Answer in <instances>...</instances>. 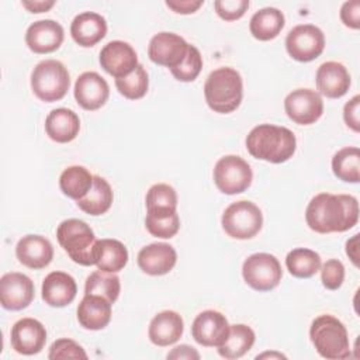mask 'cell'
I'll list each match as a JSON object with an SVG mask.
<instances>
[{
  "instance_id": "cell-13",
  "label": "cell",
  "mask_w": 360,
  "mask_h": 360,
  "mask_svg": "<svg viewBox=\"0 0 360 360\" xmlns=\"http://www.w3.org/2000/svg\"><path fill=\"white\" fill-rule=\"evenodd\" d=\"M229 323L218 311L207 309L200 312L191 325L194 340L205 347H219L228 338Z\"/></svg>"
},
{
  "instance_id": "cell-19",
  "label": "cell",
  "mask_w": 360,
  "mask_h": 360,
  "mask_svg": "<svg viewBox=\"0 0 360 360\" xmlns=\"http://www.w3.org/2000/svg\"><path fill=\"white\" fill-rule=\"evenodd\" d=\"M136 262L143 273L149 276H163L174 267L177 253L169 243H150L139 250Z\"/></svg>"
},
{
  "instance_id": "cell-2",
  "label": "cell",
  "mask_w": 360,
  "mask_h": 360,
  "mask_svg": "<svg viewBox=\"0 0 360 360\" xmlns=\"http://www.w3.org/2000/svg\"><path fill=\"white\" fill-rule=\"evenodd\" d=\"M248 152L270 163L287 162L297 149V139L291 129L273 124H260L246 136Z\"/></svg>"
},
{
  "instance_id": "cell-5",
  "label": "cell",
  "mask_w": 360,
  "mask_h": 360,
  "mask_svg": "<svg viewBox=\"0 0 360 360\" xmlns=\"http://www.w3.org/2000/svg\"><path fill=\"white\" fill-rule=\"evenodd\" d=\"M56 238L68 256L77 264H96V235L93 229L82 219L70 218L58 225Z\"/></svg>"
},
{
  "instance_id": "cell-48",
  "label": "cell",
  "mask_w": 360,
  "mask_h": 360,
  "mask_svg": "<svg viewBox=\"0 0 360 360\" xmlns=\"http://www.w3.org/2000/svg\"><path fill=\"white\" fill-rule=\"evenodd\" d=\"M266 357H276V359H285V356L284 354H281V353H276V352H271V353H269V352H266V353H262V354H259V356H256V359L259 360V359H266Z\"/></svg>"
},
{
  "instance_id": "cell-44",
  "label": "cell",
  "mask_w": 360,
  "mask_h": 360,
  "mask_svg": "<svg viewBox=\"0 0 360 360\" xmlns=\"http://www.w3.org/2000/svg\"><path fill=\"white\" fill-rule=\"evenodd\" d=\"M202 4L204 0H166V6L177 14H193Z\"/></svg>"
},
{
  "instance_id": "cell-7",
  "label": "cell",
  "mask_w": 360,
  "mask_h": 360,
  "mask_svg": "<svg viewBox=\"0 0 360 360\" xmlns=\"http://www.w3.org/2000/svg\"><path fill=\"white\" fill-rule=\"evenodd\" d=\"M221 222L228 236L233 239H250L262 229L263 214L255 202L240 200L225 208Z\"/></svg>"
},
{
  "instance_id": "cell-20",
  "label": "cell",
  "mask_w": 360,
  "mask_h": 360,
  "mask_svg": "<svg viewBox=\"0 0 360 360\" xmlns=\"http://www.w3.org/2000/svg\"><path fill=\"white\" fill-rule=\"evenodd\" d=\"M15 256L28 269H44L53 259L52 243L41 235H25L15 246Z\"/></svg>"
},
{
  "instance_id": "cell-39",
  "label": "cell",
  "mask_w": 360,
  "mask_h": 360,
  "mask_svg": "<svg viewBox=\"0 0 360 360\" xmlns=\"http://www.w3.org/2000/svg\"><path fill=\"white\" fill-rule=\"evenodd\" d=\"M48 357L51 360H56V359H83V360H86L87 359V353L75 340L62 338V339L55 340L51 345Z\"/></svg>"
},
{
  "instance_id": "cell-45",
  "label": "cell",
  "mask_w": 360,
  "mask_h": 360,
  "mask_svg": "<svg viewBox=\"0 0 360 360\" xmlns=\"http://www.w3.org/2000/svg\"><path fill=\"white\" fill-rule=\"evenodd\" d=\"M167 359H191V360L195 359V360H198L200 353L188 345H180L167 353Z\"/></svg>"
},
{
  "instance_id": "cell-46",
  "label": "cell",
  "mask_w": 360,
  "mask_h": 360,
  "mask_svg": "<svg viewBox=\"0 0 360 360\" xmlns=\"http://www.w3.org/2000/svg\"><path fill=\"white\" fill-rule=\"evenodd\" d=\"M21 4L31 13H44L55 6L53 0H22Z\"/></svg>"
},
{
  "instance_id": "cell-24",
  "label": "cell",
  "mask_w": 360,
  "mask_h": 360,
  "mask_svg": "<svg viewBox=\"0 0 360 360\" xmlns=\"http://www.w3.org/2000/svg\"><path fill=\"white\" fill-rule=\"evenodd\" d=\"M184 329V322L176 311H162L155 315L149 323L148 336L156 346L165 347L176 343Z\"/></svg>"
},
{
  "instance_id": "cell-41",
  "label": "cell",
  "mask_w": 360,
  "mask_h": 360,
  "mask_svg": "<svg viewBox=\"0 0 360 360\" xmlns=\"http://www.w3.org/2000/svg\"><path fill=\"white\" fill-rule=\"evenodd\" d=\"M217 14L225 21L239 20L249 8V0H217L214 1Z\"/></svg>"
},
{
  "instance_id": "cell-40",
  "label": "cell",
  "mask_w": 360,
  "mask_h": 360,
  "mask_svg": "<svg viewBox=\"0 0 360 360\" xmlns=\"http://www.w3.org/2000/svg\"><path fill=\"white\" fill-rule=\"evenodd\" d=\"M321 280L325 288L338 290L345 280V266L338 259H329L321 266Z\"/></svg>"
},
{
  "instance_id": "cell-16",
  "label": "cell",
  "mask_w": 360,
  "mask_h": 360,
  "mask_svg": "<svg viewBox=\"0 0 360 360\" xmlns=\"http://www.w3.org/2000/svg\"><path fill=\"white\" fill-rule=\"evenodd\" d=\"M11 347L25 356L39 353L46 342L45 326L34 318H22L11 328Z\"/></svg>"
},
{
  "instance_id": "cell-35",
  "label": "cell",
  "mask_w": 360,
  "mask_h": 360,
  "mask_svg": "<svg viewBox=\"0 0 360 360\" xmlns=\"http://www.w3.org/2000/svg\"><path fill=\"white\" fill-rule=\"evenodd\" d=\"M120 291H121V283H120V277L115 273L97 270V271H93L86 278L84 294L100 295L108 300L111 304H114L120 295Z\"/></svg>"
},
{
  "instance_id": "cell-30",
  "label": "cell",
  "mask_w": 360,
  "mask_h": 360,
  "mask_svg": "<svg viewBox=\"0 0 360 360\" xmlns=\"http://www.w3.org/2000/svg\"><path fill=\"white\" fill-rule=\"evenodd\" d=\"M255 343V332L250 326L243 323L229 325V333L226 340L218 347L221 357L226 360H235L245 356Z\"/></svg>"
},
{
  "instance_id": "cell-1",
  "label": "cell",
  "mask_w": 360,
  "mask_h": 360,
  "mask_svg": "<svg viewBox=\"0 0 360 360\" xmlns=\"http://www.w3.org/2000/svg\"><path fill=\"white\" fill-rule=\"evenodd\" d=\"M305 219L318 233L349 231L359 221L357 198L349 194L319 193L309 201Z\"/></svg>"
},
{
  "instance_id": "cell-10",
  "label": "cell",
  "mask_w": 360,
  "mask_h": 360,
  "mask_svg": "<svg viewBox=\"0 0 360 360\" xmlns=\"http://www.w3.org/2000/svg\"><path fill=\"white\" fill-rule=\"evenodd\" d=\"M325 48V35L314 24L295 25L285 38L288 55L298 62H311L316 59Z\"/></svg>"
},
{
  "instance_id": "cell-11",
  "label": "cell",
  "mask_w": 360,
  "mask_h": 360,
  "mask_svg": "<svg viewBox=\"0 0 360 360\" xmlns=\"http://www.w3.org/2000/svg\"><path fill=\"white\" fill-rule=\"evenodd\" d=\"M190 44L174 32H159L152 37L148 45L149 59L160 66H166L170 70L183 63L187 56Z\"/></svg>"
},
{
  "instance_id": "cell-43",
  "label": "cell",
  "mask_w": 360,
  "mask_h": 360,
  "mask_svg": "<svg viewBox=\"0 0 360 360\" xmlns=\"http://www.w3.org/2000/svg\"><path fill=\"white\" fill-rule=\"evenodd\" d=\"M359 110H360V96L356 94L352 97L343 107V120L346 125L354 131H360V117H359Z\"/></svg>"
},
{
  "instance_id": "cell-42",
  "label": "cell",
  "mask_w": 360,
  "mask_h": 360,
  "mask_svg": "<svg viewBox=\"0 0 360 360\" xmlns=\"http://www.w3.org/2000/svg\"><path fill=\"white\" fill-rule=\"evenodd\" d=\"M340 20L342 22L353 30H359L360 27V1H346L340 8Z\"/></svg>"
},
{
  "instance_id": "cell-29",
  "label": "cell",
  "mask_w": 360,
  "mask_h": 360,
  "mask_svg": "<svg viewBox=\"0 0 360 360\" xmlns=\"http://www.w3.org/2000/svg\"><path fill=\"white\" fill-rule=\"evenodd\" d=\"M112 200L114 194L108 181L100 176H94L90 191L83 198L77 200L76 204L83 212L96 217L105 214L110 210Z\"/></svg>"
},
{
  "instance_id": "cell-15",
  "label": "cell",
  "mask_w": 360,
  "mask_h": 360,
  "mask_svg": "<svg viewBox=\"0 0 360 360\" xmlns=\"http://www.w3.org/2000/svg\"><path fill=\"white\" fill-rule=\"evenodd\" d=\"M100 65L108 75L121 79L132 73L139 63L132 45L117 39L103 46L100 51Z\"/></svg>"
},
{
  "instance_id": "cell-38",
  "label": "cell",
  "mask_w": 360,
  "mask_h": 360,
  "mask_svg": "<svg viewBox=\"0 0 360 360\" xmlns=\"http://www.w3.org/2000/svg\"><path fill=\"white\" fill-rule=\"evenodd\" d=\"M201 69H202L201 53L194 45H190L187 56L183 60V63L172 69L170 72L174 76V79L179 82H193L200 75Z\"/></svg>"
},
{
  "instance_id": "cell-3",
  "label": "cell",
  "mask_w": 360,
  "mask_h": 360,
  "mask_svg": "<svg viewBox=\"0 0 360 360\" xmlns=\"http://www.w3.org/2000/svg\"><path fill=\"white\" fill-rule=\"evenodd\" d=\"M208 107L219 114L235 111L243 97V83L238 70L224 66L212 70L204 84Z\"/></svg>"
},
{
  "instance_id": "cell-28",
  "label": "cell",
  "mask_w": 360,
  "mask_h": 360,
  "mask_svg": "<svg viewBox=\"0 0 360 360\" xmlns=\"http://www.w3.org/2000/svg\"><path fill=\"white\" fill-rule=\"evenodd\" d=\"M284 14L276 7H264L256 11L249 22L250 34L259 41L274 39L284 28Z\"/></svg>"
},
{
  "instance_id": "cell-6",
  "label": "cell",
  "mask_w": 360,
  "mask_h": 360,
  "mask_svg": "<svg viewBox=\"0 0 360 360\" xmlns=\"http://www.w3.org/2000/svg\"><path fill=\"white\" fill-rule=\"evenodd\" d=\"M70 87V76L65 65L56 59L39 62L31 73L32 93L42 101L62 100Z\"/></svg>"
},
{
  "instance_id": "cell-12",
  "label": "cell",
  "mask_w": 360,
  "mask_h": 360,
  "mask_svg": "<svg viewBox=\"0 0 360 360\" xmlns=\"http://www.w3.org/2000/svg\"><path fill=\"white\" fill-rule=\"evenodd\" d=\"M285 114L300 125L316 122L323 112V101L318 91L311 89L292 90L284 100Z\"/></svg>"
},
{
  "instance_id": "cell-22",
  "label": "cell",
  "mask_w": 360,
  "mask_h": 360,
  "mask_svg": "<svg viewBox=\"0 0 360 360\" xmlns=\"http://www.w3.org/2000/svg\"><path fill=\"white\" fill-rule=\"evenodd\" d=\"M42 300L49 307L62 308L69 305L77 292L75 278L65 271H52L42 281Z\"/></svg>"
},
{
  "instance_id": "cell-27",
  "label": "cell",
  "mask_w": 360,
  "mask_h": 360,
  "mask_svg": "<svg viewBox=\"0 0 360 360\" xmlns=\"http://www.w3.org/2000/svg\"><path fill=\"white\" fill-rule=\"evenodd\" d=\"M96 266L101 271L118 273L128 263V250L117 239H100L96 242Z\"/></svg>"
},
{
  "instance_id": "cell-17",
  "label": "cell",
  "mask_w": 360,
  "mask_h": 360,
  "mask_svg": "<svg viewBox=\"0 0 360 360\" xmlns=\"http://www.w3.org/2000/svg\"><path fill=\"white\" fill-rule=\"evenodd\" d=\"M73 94L82 108L94 111L101 108L108 100L110 87L97 72H84L76 79Z\"/></svg>"
},
{
  "instance_id": "cell-18",
  "label": "cell",
  "mask_w": 360,
  "mask_h": 360,
  "mask_svg": "<svg viewBox=\"0 0 360 360\" xmlns=\"http://www.w3.org/2000/svg\"><path fill=\"white\" fill-rule=\"evenodd\" d=\"M65 38L63 28L53 20H39L32 22L25 32V44L35 53H49L56 51Z\"/></svg>"
},
{
  "instance_id": "cell-25",
  "label": "cell",
  "mask_w": 360,
  "mask_h": 360,
  "mask_svg": "<svg viewBox=\"0 0 360 360\" xmlns=\"http://www.w3.org/2000/svg\"><path fill=\"white\" fill-rule=\"evenodd\" d=\"M111 302L100 295L84 294L77 307V321L89 330L104 329L111 319Z\"/></svg>"
},
{
  "instance_id": "cell-23",
  "label": "cell",
  "mask_w": 360,
  "mask_h": 360,
  "mask_svg": "<svg viewBox=\"0 0 360 360\" xmlns=\"http://www.w3.org/2000/svg\"><path fill=\"white\" fill-rule=\"evenodd\" d=\"M107 34V22L103 15L94 11L77 14L70 24V35L76 44L84 48L94 46Z\"/></svg>"
},
{
  "instance_id": "cell-36",
  "label": "cell",
  "mask_w": 360,
  "mask_h": 360,
  "mask_svg": "<svg viewBox=\"0 0 360 360\" xmlns=\"http://www.w3.org/2000/svg\"><path fill=\"white\" fill-rule=\"evenodd\" d=\"M115 87L128 100L142 98L149 87V79L145 68L139 63L132 73L125 77L115 79Z\"/></svg>"
},
{
  "instance_id": "cell-31",
  "label": "cell",
  "mask_w": 360,
  "mask_h": 360,
  "mask_svg": "<svg viewBox=\"0 0 360 360\" xmlns=\"http://www.w3.org/2000/svg\"><path fill=\"white\" fill-rule=\"evenodd\" d=\"M177 208L176 190L165 183L153 184L146 193V215L152 217H167L172 215Z\"/></svg>"
},
{
  "instance_id": "cell-34",
  "label": "cell",
  "mask_w": 360,
  "mask_h": 360,
  "mask_svg": "<svg viewBox=\"0 0 360 360\" xmlns=\"http://www.w3.org/2000/svg\"><path fill=\"white\" fill-rule=\"evenodd\" d=\"M285 266L290 274L298 278H309L321 269V256L311 249L297 248L288 252Z\"/></svg>"
},
{
  "instance_id": "cell-9",
  "label": "cell",
  "mask_w": 360,
  "mask_h": 360,
  "mask_svg": "<svg viewBox=\"0 0 360 360\" xmlns=\"http://www.w3.org/2000/svg\"><path fill=\"white\" fill-rule=\"evenodd\" d=\"M242 276L253 290L270 291L281 281L283 270L276 256L270 253H255L243 262Z\"/></svg>"
},
{
  "instance_id": "cell-26",
  "label": "cell",
  "mask_w": 360,
  "mask_h": 360,
  "mask_svg": "<svg viewBox=\"0 0 360 360\" xmlns=\"http://www.w3.org/2000/svg\"><path fill=\"white\" fill-rule=\"evenodd\" d=\"M80 131V120L77 114L69 108H55L45 120L46 135L58 142L68 143L73 141Z\"/></svg>"
},
{
  "instance_id": "cell-14",
  "label": "cell",
  "mask_w": 360,
  "mask_h": 360,
  "mask_svg": "<svg viewBox=\"0 0 360 360\" xmlns=\"http://www.w3.org/2000/svg\"><path fill=\"white\" fill-rule=\"evenodd\" d=\"M32 280L18 271L6 273L0 278V302L4 309L21 311L34 300Z\"/></svg>"
},
{
  "instance_id": "cell-47",
  "label": "cell",
  "mask_w": 360,
  "mask_h": 360,
  "mask_svg": "<svg viewBox=\"0 0 360 360\" xmlns=\"http://www.w3.org/2000/svg\"><path fill=\"white\" fill-rule=\"evenodd\" d=\"M346 255L349 256L354 266H359V233L353 235L346 242Z\"/></svg>"
},
{
  "instance_id": "cell-33",
  "label": "cell",
  "mask_w": 360,
  "mask_h": 360,
  "mask_svg": "<svg viewBox=\"0 0 360 360\" xmlns=\"http://www.w3.org/2000/svg\"><path fill=\"white\" fill-rule=\"evenodd\" d=\"M333 174L346 183H359L360 180V150L357 146H346L338 150L332 158Z\"/></svg>"
},
{
  "instance_id": "cell-21",
  "label": "cell",
  "mask_w": 360,
  "mask_h": 360,
  "mask_svg": "<svg viewBox=\"0 0 360 360\" xmlns=\"http://www.w3.org/2000/svg\"><path fill=\"white\" fill-rule=\"evenodd\" d=\"M316 89L328 98H340L350 87V75L339 62H325L316 70Z\"/></svg>"
},
{
  "instance_id": "cell-8",
  "label": "cell",
  "mask_w": 360,
  "mask_h": 360,
  "mask_svg": "<svg viewBox=\"0 0 360 360\" xmlns=\"http://www.w3.org/2000/svg\"><path fill=\"white\" fill-rule=\"evenodd\" d=\"M253 173L249 163L236 155L221 158L214 166V183L224 194L232 195L249 188Z\"/></svg>"
},
{
  "instance_id": "cell-37",
  "label": "cell",
  "mask_w": 360,
  "mask_h": 360,
  "mask_svg": "<svg viewBox=\"0 0 360 360\" xmlns=\"http://www.w3.org/2000/svg\"><path fill=\"white\" fill-rule=\"evenodd\" d=\"M145 225H146L148 232L152 236L162 238V239H170L180 229V218H179L177 212L167 215V217L146 215Z\"/></svg>"
},
{
  "instance_id": "cell-32",
  "label": "cell",
  "mask_w": 360,
  "mask_h": 360,
  "mask_svg": "<svg viewBox=\"0 0 360 360\" xmlns=\"http://www.w3.org/2000/svg\"><path fill=\"white\" fill-rule=\"evenodd\" d=\"M94 176L83 166H69L59 177L62 193L73 200L83 198L93 186Z\"/></svg>"
},
{
  "instance_id": "cell-4",
  "label": "cell",
  "mask_w": 360,
  "mask_h": 360,
  "mask_svg": "<svg viewBox=\"0 0 360 360\" xmlns=\"http://www.w3.org/2000/svg\"><path fill=\"white\" fill-rule=\"evenodd\" d=\"M309 338L319 356L338 360L350 357V343L346 326L332 315H319L311 323Z\"/></svg>"
}]
</instances>
